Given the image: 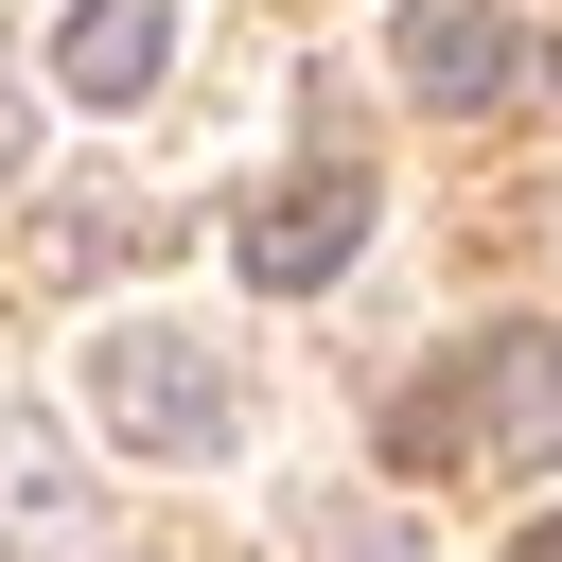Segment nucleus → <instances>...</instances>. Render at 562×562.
<instances>
[{"label": "nucleus", "mask_w": 562, "mask_h": 562, "mask_svg": "<svg viewBox=\"0 0 562 562\" xmlns=\"http://www.w3.org/2000/svg\"><path fill=\"white\" fill-rule=\"evenodd\" d=\"M18 158H35V105H18V88H0V176H18Z\"/></svg>", "instance_id": "423d86ee"}, {"label": "nucleus", "mask_w": 562, "mask_h": 562, "mask_svg": "<svg viewBox=\"0 0 562 562\" xmlns=\"http://www.w3.org/2000/svg\"><path fill=\"white\" fill-rule=\"evenodd\" d=\"M386 53H404V88H422V105H457V123L527 88V35H509L492 0H404V35H386Z\"/></svg>", "instance_id": "7ed1b4c3"}, {"label": "nucleus", "mask_w": 562, "mask_h": 562, "mask_svg": "<svg viewBox=\"0 0 562 562\" xmlns=\"http://www.w3.org/2000/svg\"><path fill=\"white\" fill-rule=\"evenodd\" d=\"M53 70H70V88H88V105H140V88H158V70H176V0H88V18H70V53H53Z\"/></svg>", "instance_id": "39448f33"}, {"label": "nucleus", "mask_w": 562, "mask_h": 562, "mask_svg": "<svg viewBox=\"0 0 562 562\" xmlns=\"http://www.w3.org/2000/svg\"><path fill=\"white\" fill-rule=\"evenodd\" d=\"M562 439V334H474L439 386H404L386 474H457V457H544Z\"/></svg>", "instance_id": "f257e3e1"}, {"label": "nucleus", "mask_w": 562, "mask_h": 562, "mask_svg": "<svg viewBox=\"0 0 562 562\" xmlns=\"http://www.w3.org/2000/svg\"><path fill=\"white\" fill-rule=\"evenodd\" d=\"M509 562H562V509H544V527H509Z\"/></svg>", "instance_id": "0eeeda50"}, {"label": "nucleus", "mask_w": 562, "mask_h": 562, "mask_svg": "<svg viewBox=\"0 0 562 562\" xmlns=\"http://www.w3.org/2000/svg\"><path fill=\"white\" fill-rule=\"evenodd\" d=\"M351 246H369V176H351V158H334V176H299V193H263V211H246V281H281V299H316V281H334V263H351Z\"/></svg>", "instance_id": "20e7f679"}, {"label": "nucleus", "mask_w": 562, "mask_h": 562, "mask_svg": "<svg viewBox=\"0 0 562 562\" xmlns=\"http://www.w3.org/2000/svg\"><path fill=\"white\" fill-rule=\"evenodd\" d=\"M88 404H105V439L123 457H228V351L211 334H105L88 351Z\"/></svg>", "instance_id": "f03ea898"}]
</instances>
